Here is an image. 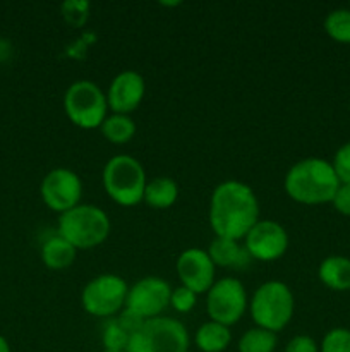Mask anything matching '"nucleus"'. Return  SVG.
<instances>
[{"label":"nucleus","mask_w":350,"mask_h":352,"mask_svg":"<svg viewBox=\"0 0 350 352\" xmlns=\"http://www.w3.org/2000/svg\"><path fill=\"white\" fill-rule=\"evenodd\" d=\"M331 165L340 184H350V143L343 144L336 150Z\"/></svg>","instance_id":"a878e982"},{"label":"nucleus","mask_w":350,"mask_h":352,"mask_svg":"<svg viewBox=\"0 0 350 352\" xmlns=\"http://www.w3.org/2000/svg\"><path fill=\"white\" fill-rule=\"evenodd\" d=\"M58 236L75 250H93L105 243L110 234V219L95 205H78L58 217Z\"/></svg>","instance_id":"20e7f679"},{"label":"nucleus","mask_w":350,"mask_h":352,"mask_svg":"<svg viewBox=\"0 0 350 352\" xmlns=\"http://www.w3.org/2000/svg\"><path fill=\"white\" fill-rule=\"evenodd\" d=\"M232 342V333L225 325L216 322H206L196 330L194 344L201 352H223Z\"/></svg>","instance_id":"6ab92c4d"},{"label":"nucleus","mask_w":350,"mask_h":352,"mask_svg":"<svg viewBox=\"0 0 350 352\" xmlns=\"http://www.w3.org/2000/svg\"><path fill=\"white\" fill-rule=\"evenodd\" d=\"M64 110L74 126L81 129L102 127L106 119V95L96 82L81 79L72 82L64 95Z\"/></svg>","instance_id":"0eeeda50"},{"label":"nucleus","mask_w":350,"mask_h":352,"mask_svg":"<svg viewBox=\"0 0 350 352\" xmlns=\"http://www.w3.org/2000/svg\"><path fill=\"white\" fill-rule=\"evenodd\" d=\"M285 352H319L318 344L309 336H295L288 340Z\"/></svg>","instance_id":"bb28decb"},{"label":"nucleus","mask_w":350,"mask_h":352,"mask_svg":"<svg viewBox=\"0 0 350 352\" xmlns=\"http://www.w3.org/2000/svg\"><path fill=\"white\" fill-rule=\"evenodd\" d=\"M196 302H198V294H196V292H192L191 289L184 287V285L177 287L175 291L172 289L170 306L175 309V311H178V313L192 311L196 306Z\"/></svg>","instance_id":"393cba45"},{"label":"nucleus","mask_w":350,"mask_h":352,"mask_svg":"<svg viewBox=\"0 0 350 352\" xmlns=\"http://www.w3.org/2000/svg\"><path fill=\"white\" fill-rule=\"evenodd\" d=\"M278 344L277 333L254 327L249 329L237 342L239 352H275Z\"/></svg>","instance_id":"4be33fe9"},{"label":"nucleus","mask_w":350,"mask_h":352,"mask_svg":"<svg viewBox=\"0 0 350 352\" xmlns=\"http://www.w3.org/2000/svg\"><path fill=\"white\" fill-rule=\"evenodd\" d=\"M333 206L336 212L342 215L350 217V184H340L338 191H336L335 198H333Z\"/></svg>","instance_id":"cd10ccee"},{"label":"nucleus","mask_w":350,"mask_h":352,"mask_svg":"<svg viewBox=\"0 0 350 352\" xmlns=\"http://www.w3.org/2000/svg\"><path fill=\"white\" fill-rule=\"evenodd\" d=\"M103 188L120 206H136L143 201L148 179L143 165L130 155H115L103 168Z\"/></svg>","instance_id":"39448f33"},{"label":"nucleus","mask_w":350,"mask_h":352,"mask_svg":"<svg viewBox=\"0 0 350 352\" xmlns=\"http://www.w3.org/2000/svg\"><path fill=\"white\" fill-rule=\"evenodd\" d=\"M170 296L172 287L167 280L160 277H144L129 287L124 311L141 322L156 318L170 306Z\"/></svg>","instance_id":"9d476101"},{"label":"nucleus","mask_w":350,"mask_h":352,"mask_svg":"<svg viewBox=\"0 0 350 352\" xmlns=\"http://www.w3.org/2000/svg\"><path fill=\"white\" fill-rule=\"evenodd\" d=\"M45 205L57 213H65L79 205L82 196V182L75 172L69 168H54L43 177L40 186Z\"/></svg>","instance_id":"9b49d317"},{"label":"nucleus","mask_w":350,"mask_h":352,"mask_svg":"<svg viewBox=\"0 0 350 352\" xmlns=\"http://www.w3.org/2000/svg\"><path fill=\"white\" fill-rule=\"evenodd\" d=\"M141 320L129 315L127 311L120 313L117 318H108L103 325L102 342L105 351H126L130 336L141 325Z\"/></svg>","instance_id":"2eb2a0df"},{"label":"nucleus","mask_w":350,"mask_h":352,"mask_svg":"<svg viewBox=\"0 0 350 352\" xmlns=\"http://www.w3.org/2000/svg\"><path fill=\"white\" fill-rule=\"evenodd\" d=\"M285 192L302 205L331 203L340 188L333 165L323 158H304L288 168Z\"/></svg>","instance_id":"f03ea898"},{"label":"nucleus","mask_w":350,"mask_h":352,"mask_svg":"<svg viewBox=\"0 0 350 352\" xmlns=\"http://www.w3.org/2000/svg\"><path fill=\"white\" fill-rule=\"evenodd\" d=\"M319 352H350V330H329V332L323 337Z\"/></svg>","instance_id":"b1692460"},{"label":"nucleus","mask_w":350,"mask_h":352,"mask_svg":"<svg viewBox=\"0 0 350 352\" xmlns=\"http://www.w3.org/2000/svg\"><path fill=\"white\" fill-rule=\"evenodd\" d=\"M189 344L184 323L170 316H156L134 330L126 352H189Z\"/></svg>","instance_id":"423d86ee"},{"label":"nucleus","mask_w":350,"mask_h":352,"mask_svg":"<svg viewBox=\"0 0 350 352\" xmlns=\"http://www.w3.org/2000/svg\"><path fill=\"white\" fill-rule=\"evenodd\" d=\"M206 294V311L209 320L229 329L240 322L246 309L249 308L246 287L239 278L225 277L215 280Z\"/></svg>","instance_id":"1a4fd4ad"},{"label":"nucleus","mask_w":350,"mask_h":352,"mask_svg":"<svg viewBox=\"0 0 350 352\" xmlns=\"http://www.w3.org/2000/svg\"><path fill=\"white\" fill-rule=\"evenodd\" d=\"M78 250L62 236H51L41 246V260L50 270H64L75 261Z\"/></svg>","instance_id":"a211bd4d"},{"label":"nucleus","mask_w":350,"mask_h":352,"mask_svg":"<svg viewBox=\"0 0 350 352\" xmlns=\"http://www.w3.org/2000/svg\"><path fill=\"white\" fill-rule=\"evenodd\" d=\"M259 222V201L247 184L240 181L222 182L209 199V226L216 237L240 241Z\"/></svg>","instance_id":"f257e3e1"},{"label":"nucleus","mask_w":350,"mask_h":352,"mask_svg":"<svg viewBox=\"0 0 350 352\" xmlns=\"http://www.w3.org/2000/svg\"><path fill=\"white\" fill-rule=\"evenodd\" d=\"M295 301L290 287L280 280H270L256 289L249 301L250 318L256 327L278 333L290 323Z\"/></svg>","instance_id":"7ed1b4c3"},{"label":"nucleus","mask_w":350,"mask_h":352,"mask_svg":"<svg viewBox=\"0 0 350 352\" xmlns=\"http://www.w3.org/2000/svg\"><path fill=\"white\" fill-rule=\"evenodd\" d=\"M215 268L208 251L199 248H189L182 251L175 263V270L182 285L191 289L196 294H202L211 289V285L215 284Z\"/></svg>","instance_id":"ddd939ff"},{"label":"nucleus","mask_w":350,"mask_h":352,"mask_svg":"<svg viewBox=\"0 0 350 352\" xmlns=\"http://www.w3.org/2000/svg\"><path fill=\"white\" fill-rule=\"evenodd\" d=\"M244 248L254 260L275 261L287 253L288 234L285 227L275 220H259L247 232Z\"/></svg>","instance_id":"f8f14e48"},{"label":"nucleus","mask_w":350,"mask_h":352,"mask_svg":"<svg viewBox=\"0 0 350 352\" xmlns=\"http://www.w3.org/2000/svg\"><path fill=\"white\" fill-rule=\"evenodd\" d=\"M208 254L213 265L222 268H244L250 260L247 250L240 246L239 241L225 239V237H215L209 244Z\"/></svg>","instance_id":"dca6fc26"},{"label":"nucleus","mask_w":350,"mask_h":352,"mask_svg":"<svg viewBox=\"0 0 350 352\" xmlns=\"http://www.w3.org/2000/svg\"><path fill=\"white\" fill-rule=\"evenodd\" d=\"M103 352H126V351H103Z\"/></svg>","instance_id":"7c9ffc66"},{"label":"nucleus","mask_w":350,"mask_h":352,"mask_svg":"<svg viewBox=\"0 0 350 352\" xmlns=\"http://www.w3.org/2000/svg\"><path fill=\"white\" fill-rule=\"evenodd\" d=\"M102 134L106 141L113 144H126L136 134V124L130 119V116H122V113H112L106 116L102 124Z\"/></svg>","instance_id":"412c9836"},{"label":"nucleus","mask_w":350,"mask_h":352,"mask_svg":"<svg viewBox=\"0 0 350 352\" xmlns=\"http://www.w3.org/2000/svg\"><path fill=\"white\" fill-rule=\"evenodd\" d=\"M89 9V3L88 2H67L62 6V10H64V17L69 21V23H74V24H81L78 19V14L79 16L86 17V12Z\"/></svg>","instance_id":"c85d7f7f"},{"label":"nucleus","mask_w":350,"mask_h":352,"mask_svg":"<svg viewBox=\"0 0 350 352\" xmlns=\"http://www.w3.org/2000/svg\"><path fill=\"white\" fill-rule=\"evenodd\" d=\"M325 31L338 43H350V9H336L326 16Z\"/></svg>","instance_id":"5701e85b"},{"label":"nucleus","mask_w":350,"mask_h":352,"mask_svg":"<svg viewBox=\"0 0 350 352\" xmlns=\"http://www.w3.org/2000/svg\"><path fill=\"white\" fill-rule=\"evenodd\" d=\"M0 352H10L9 342H7L2 336H0Z\"/></svg>","instance_id":"c756f323"},{"label":"nucleus","mask_w":350,"mask_h":352,"mask_svg":"<svg viewBox=\"0 0 350 352\" xmlns=\"http://www.w3.org/2000/svg\"><path fill=\"white\" fill-rule=\"evenodd\" d=\"M146 93L144 78L136 71H122L110 82L106 103L113 113L130 116L141 105Z\"/></svg>","instance_id":"4468645a"},{"label":"nucleus","mask_w":350,"mask_h":352,"mask_svg":"<svg viewBox=\"0 0 350 352\" xmlns=\"http://www.w3.org/2000/svg\"><path fill=\"white\" fill-rule=\"evenodd\" d=\"M129 285L124 278L113 274H103L89 280L81 292L84 311L100 318H113L126 308Z\"/></svg>","instance_id":"6e6552de"},{"label":"nucleus","mask_w":350,"mask_h":352,"mask_svg":"<svg viewBox=\"0 0 350 352\" xmlns=\"http://www.w3.org/2000/svg\"><path fill=\"white\" fill-rule=\"evenodd\" d=\"M178 186L170 177L151 179L144 189L143 201L154 210H167L177 201Z\"/></svg>","instance_id":"aec40b11"},{"label":"nucleus","mask_w":350,"mask_h":352,"mask_svg":"<svg viewBox=\"0 0 350 352\" xmlns=\"http://www.w3.org/2000/svg\"><path fill=\"white\" fill-rule=\"evenodd\" d=\"M318 277L328 289L336 292L350 291V258L328 256L321 261Z\"/></svg>","instance_id":"f3484780"}]
</instances>
